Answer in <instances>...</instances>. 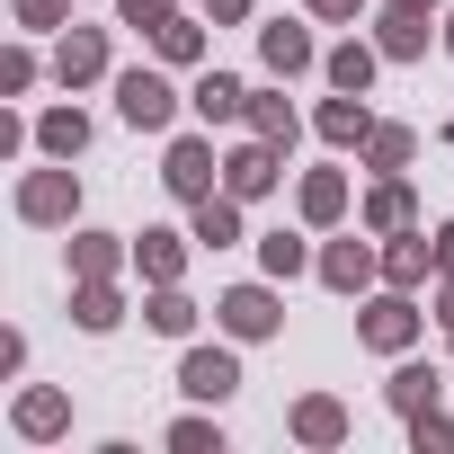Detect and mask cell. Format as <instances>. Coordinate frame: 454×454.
Masks as SVG:
<instances>
[{
	"label": "cell",
	"mask_w": 454,
	"mask_h": 454,
	"mask_svg": "<svg viewBox=\"0 0 454 454\" xmlns=\"http://www.w3.org/2000/svg\"><path fill=\"white\" fill-rule=\"evenodd\" d=\"M356 339H365L374 356H401V348L419 339V303H410L401 286H392V294H374V303H365V321H356Z\"/></svg>",
	"instance_id": "cell-6"
},
{
	"label": "cell",
	"mask_w": 454,
	"mask_h": 454,
	"mask_svg": "<svg viewBox=\"0 0 454 454\" xmlns=\"http://www.w3.org/2000/svg\"><path fill=\"white\" fill-rule=\"evenodd\" d=\"M286 427H294V436H303V445H348V410H339V401H330V392H303V401H294V419H286Z\"/></svg>",
	"instance_id": "cell-17"
},
{
	"label": "cell",
	"mask_w": 454,
	"mask_h": 454,
	"mask_svg": "<svg viewBox=\"0 0 454 454\" xmlns=\"http://www.w3.org/2000/svg\"><path fill=\"white\" fill-rule=\"evenodd\" d=\"M427 268H436V241H419V232H392V250H383V277L410 294V286H427Z\"/></svg>",
	"instance_id": "cell-21"
},
{
	"label": "cell",
	"mask_w": 454,
	"mask_h": 454,
	"mask_svg": "<svg viewBox=\"0 0 454 454\" xmlns=\"http://www.w3.org/2000/svg\"><path fill=\"white\" fill-rule=\"evenodd\" d=\"M152 54H160V63H196V54H205V27H196V19H169V27L152 36Z\"/></svg>",
	"instance_id": "cell-30"
},
{
	"label": "cell",
	"mask_w": 454,
	"mask_h": 454,
	"mask_svg": "<svg viewBox=\"0 0 454 454\" xmlns=\"http://www.w3.org/2000/svg\"><path fill=\"white\" fill-rule=\"evenodd\" d=\"M178 392L223 410V401L241 392V356H232V348H187V356H178Z\"/></svg>",
	"instance_id": "cell-4"
},
{
	"label": "cell",
	"mask_w": 454,
	"mask_h": 454,
	"mask_svg": "<svg viewBox=\"0 0 454 454\" xmlns=\"http://www.w3.org/2000/svg\"><path fill=\"white\" fill-rule=\"evenodd\" d=\"M54 81H63V90L107 81V27H63V45H54Z\"/></svg>",
	"instance_id": "cell-8"
},
{
	"label": "cell",
	"mask_w": 454,
	"mask_h": 454,
	"mask_svg": "<svg viewBox=\"0 0 454 454\" xmlns=\"http://www.w3.org/2000/svg\"><path fill=\"white\" fill-rule=\"evenodd\" d=\"M116 116L134 125V134H169V116H178V90L160 81V72H116Z\"/></svg>",
	"instance_id": "cell-1"
},
{
	"label": "cell",
	"mask_w": 454,
	"mask_h": 454,
	"mask_svg": "<svg viewBox=\"0 0 454 454\" xmlns=\"http://www.w3.org/2000/svg\"><path fill=\"white\" fill-rule=\"evenodd\" d=\"M374 45H383V63H419L427 54V10H383L374 19Z\"/></svg>",
	"instance_id": "cell-15"
},
{
	"label": "cell",
	"mask_w": 454,
	"mask_h": 454,
	"mask_svg": "<svg viewBox=\"0 0 454 454\" xmlns=\"http://www.w3.org/2000/svg\"><path fill=\"white\" fill-rule=\"evenodd\" d=\"M10 427H19L27 445H54V436L72 427V401H63V392H19V410H10Z\"/></svg>",
	"instance_id": "cell-13"
},
{
	"label": "cell",
	"mask_w": 454,
	"mask_h": 454,
	"mask_svg": "<svg viewBox=\"0 0 454 454\" xmlns=\"http://www.w3.org/2000/svg\"><path fill=\"white\" fill-rule=\"evenodd\" d=\"M303 10H312V19H356L365 0H303Z\"/></svg>",
	"instance_id": "cell-37"
},
{
	"label": "cell",
	"mask_w": 454,
	"mask_h": 454,
	"mask_svg": "<svg viewBox=\"0 0 454 454\" xmlns=\"http://www.w3.org/2000/svg\"><path fill=\"white\" fill-rule=\"evenodd\" d=\"M160 187H169L178 205H205V196L223 187V160H214V143H205V134H178V143H169V160H160Z\"/></svg>",
	"instance_id": "cell-2"
},
{
	"label": "cell",
	"mask_w": 454,
	"mask_h": 454,
	"mask_svg": "<svg viewBox=\"0 0 454 454\" xmlns=\"http://www.w3.org/2000/svg\"><path fill=\"white\" fill-rule=\"evenodd\" d=\"M445 348H454V321H445Z\"/></svg>",
	"instance_id": "cell-42"
},
{
	"label": "cell",
	"mask_w": 454,
	"mask_h": 454,
	"mask_svg": "<svg viewBox=\"0 0 454 454\" xmlns=\"http://www.w3.org/2000/svg\"><path fill=\"white\" fill-rule=\"evenodd\" d=\"M187 232H196V250H232L241 241V196H205V205H187Z\"/></svg>",
	"instance_id": "cell-10"
},
{
	"label": "cell",
	"mask_w": 454,
	"mask_h": 454,
	"mask_svg": "<svg viewBox=\"0 0 454 454\" xmlns=\"http://www.w3.org/2000/svg\"><path fill=\"white\" fill-rule=\"evenodd\" d=\"M116 19H125V27H143V36H160V27L178 19V0H116Z\"/></svg>",
	"instance_id": "cell-31"
},
{
	"label": "cell",
	"mask_w": 454,
	"mask_h": 454,
	"mask_svg": "<svg viewBox=\"0 0 454 454\" xmlns=\"http://www.w3.org/2000/svg\"><path fill=\"white\" fill-rule=\"evenodd\" d=\"M312 125H321V143H339V152L356 143V152H365V134H374V107H365L356 90H339V98H321V116H312Z\"/></svg>",
	"instance_id": "cell-12"
},
{
	"label": "cell",
	"mask_w": 454,
	"mask_h": 454,
	"mask_svg": "<svg viewBox=\"0 0 454 454\" xmlns=\"http://www.w3.org/2000/svg\"><path fill=\"white\" fill-rule=\"evenodd\" d=\"M169 445H178V454H223V427H214V419H178Z\"/></svg>",
	"instance_id": "cell-32"
},
{
	"label": "cell",
	"mask_w": 454,
	"mask_h": 454,
	"mask_svg": "<svg viewBox=\"0 0 454 454\" xmlns=\"http://www.w3.org/2000/svg\"><path fill=\"white\" fill-rule=\"evenodd\" d=\"M259 268H268V277H303V268H321V259H312L294 232H268V241H259Z\"/></svg>",
	"instance_id": "cell-28"
},
{
	"label": "cell",
	"mask_w": 454,
	"mask_h": 454,
	"mask_svg": "<svg viewBox=\"0 0 454 454\" xmlns=\"http://www.w3.org/2000/svg\"><path fill=\"white\" fill-rule=\"evenodd\" d=\"M436 321H454V277H445V294H436Z\"/></svg>",
	"instance_id": "cell-39"
},
{
	"label": "cell",
	"mask_w": 454,
	"mask_h": 454,
	"mask_svg": "<svg viewBox=\"0 0 454 454\" xmlns=\"http://www.w3.org/2000/svg\"><path fill=\"white\" fill-rule=\"evenodd\" d=\"M374 63H383V45H356V36H348L321 72H330V90H356V98H365V90H374Z\"/></svg>",
	"instance_id": "cell-22"
},
{
	"label": "cell",
	"mask_w": 454,
	"mask_h": 454,
	"mask_svg": "<svg viewBox=\"0 0 454 454\" xmlns=\"http://www.w3.org/2000/svg\"><path fill=\"white\" fill-rule=\"evenodd\" d=\"M410 160H419V134H410V125H374V134H365V169H383V178H401Z\"/></svg>",
	"instance_id": "cell-23"
},
{
	"label": "cell",
	"mask_w": 454,
	"mask_h": 454,
	"mask_svg": "<svg viewBox=\"0 0 454 454\" xmlns=\"http://www.w3.org/2000/svg\"><path fill=\"white\" fill-rule=\"evenodd\" d=\"M374 277H383V250H374V241L348 232V241L321 250V286H330V294H356V286H374Z\"/></svg>",
	"instance_id": "cell-9"
},
{
	"label": "cell",
	"mask_w": 454,
	"mask_h": 454,
	"mask_svg": "<svg viewBox=\"0 0 454 454\" xmlns=\"http://www.w3.org/2000/svg\"><path fill=\"white\" fill-rule=\"evenodd\" d=\"M436 392H445V383H436V365H401V374H392V410H401V419H410V410H427Z\"/></svg>",
	"instance_id": "cell-29"
},
{
	"label": "cell",
	"mask_w": 454,
	"mask_h": 454,
	"mask_svg": "<svg viewBox=\"0 0 454 454\" xmlns=\"http://www.w3.org/2000/svg\"><path fill=\"white\" fill-rule=\"evenodd\" d=\"M27 81H36V54H27V45H10V54H0V98H19Z\"/></svg>",
	"instance_id": "cell-34"
},
{
	"label": "cell",
	"mask_w": 454,
	"mask_h": 454,
	"mask_svg": "<svg viewBox=\"0 0 454 454\" xmlns=\"http://www.w3.org/2000/svg\"><path fill=\"white\" fill-rule=\"evenodd\" d=\"M250 134H268V143H286V152H294V107H286L277 90H250Z\"/></svg>",
	"instance_id": "cell-27"
},
{
	"label": "cell",
	"mask_w": 454,
	"mask_h": 454,
	"mask_svg": "<svg viewBox=\"0 0 454 454\" xmlns=\"http://www.w3.org/2000/svg\"><path fill=\"white\" fill-rule=\"evenodd\" d=\"M36 152L81 160V152H90V116H81V107H45V116H36Z\"/></svg>",
	"instance_id": "cell-19"
},
{
	"label": "cell",
	"mask_w": 454,
	"mask_h": 454,
	"mask_svg": "<svg viewBox=\"0 0 454 454\" xmlns=\"http://www.w3.org/2000/svg\"><path fill=\"white\" fill-rule=\"evenodd\" d=\"M410 445H454V419L427 401V410H410Z\"/></svg>",
	"instance_id": "cell-33"
},
{
	"label": "cell",
	"mask_w": 454,
	"mask_h": 454,
	"mask_svg": "<svg viewBox=\"0 0 454 454\" xmlns=\"http://www.w3.org/2000/svg\"><path fill=\"white\" fill-rule=\"evenodd\" d=\"M277 178H286V143H268V134H250L241 152H223V196L259 205V196H268Z\"/></svg>",
	"instance_id": "cell-3"
},
{
	"label": "cell",
	"mask_w": 454,
	"mask_h": 454,
	"mask_svg": "<svg viewBox=\"0 0 454 454\" xmlns=\"http://www.w3.org/2000/svg\"><path fill=\"white\" fill-rule=\"evenodd\" d=\"M392 10H427V19H436V10H445V0H392Z\"/></svg>",
	"instance_id": "cell-40"
},
{
	"label": "cell",
	"mask_w": 454,
	"mask_h": 454,
	"mask_svg": "<svg viewBox=\"0 0 454 454\" xmlns=\"http://www.w3.org/2000/svg\"><path fill=\"white\" fill-rule=\"evenodd\" d=\"M143 321H152L160 339H196V303H187L178 286H152V303H143Z\"/></svg>",
	"instance_id": "cell-26"
},
{
	"label": "cell",
	"mask_w": 454,
	"mask_h": 454,
	"mask_svg": "<svg viewBox=\"0 0 454 454\" xmlns=\"http://www.w3.org/2000/svg\"><path fill=\"white\" fill-rule=\"evenodd\" d=\"M81 214V178L72 169H27L19 178V223H72Z\"/></svg>",
	"instance_id": "cell-5"
},
{
	"label": "cell",
	"mask_w": 454,
	"mask_h": 454,
	"mask_svg": "<svg viewBox=\"0 0 454 454\" xmlns=\"http://www.w3.org/2000/svg\"><path fill=\"white\" fill-rule=\"evenodd\" d=\"M19 27H72V0H19Z\"/></svg>",
	"instance_id": "cell-35"
},
{
	"label": "cell",
	"mask_w": 454,
	"mask_h": 454,
	"mask_svg": "<svg viewBox=\"0 0 454 454\" xmlns=\"http://www.w3.org/2000/svg\"><path fill=\"white\" fill-rule=\"evenodd\" d=\"M436 277H454V223H436Z\"/></svg>",
	"instance_id": "cell-38"
},
{
	"label": "cell",
	"mask_w": 454,
	"mask_h": 454,
	"mask_svg": "<svg viewBox=\"0 0 454 454\" xmlns=\"http://www.w3.org/2000/svg\"><path fill=\"white\" fill-rule=\"evenodd\" d=\"M214 321L232 330V339H277V330H286V312H277V294H268V286H232V294L214 303Z\"/></svg>",
	"instance_id": "cell-7"
},
{
	"label": "cell",
	"mask_w": 454,
	"mask_h": 454,
	"mask_svg": "<svg viewBox=\"0 0 454 454\" xmlns=\"http://www.w3.org/2000/svg\"><path fill=\"white\" fill-rule=\"evenodd\" d=\"M187 241H196V232H143V241H134V268H143L152 286H178V277H187Z\"/></svg>",
	"instance_id": "cell-16"
},
{
	"label": "cell",
	"mask_w": 454,
	"mask_h": 454,
	"mask_svg": "<svg viewBox=\"0 0 454 454\" xmlns=\"http://www.w3.org/2000/svg\"><path fill=\"white\" fill-rule=\"evenodd\" d=\"M294 205H303V223H312V232H330V223L348 214V178H339V169H312V178L294 187Z\"/></svg>",
	"instance_id": "cell-18"
},
{
	"label": "cell",
	"mask_w": 454,
	"mask_h": 454,
	"mask_svg": "<svg viewBox=\"0 0 454 454\" xmlns=\"http://www.w3.org/2000/svg\"><path fill=\"white\" fill-rule=\"evenodd\" d=\"M72 321H81L90 339H107V330L125 321V294H116L107 277H81V294H72Z\"/></svg>",
	"instance_id": "cell-20"
},
{
	"label": "cell",
	"mask_w": 454,
	"mask_h": 454,
	"mask_svg": "<svg viewBox=\"0 0 454 454\" xmlns=\"http://www.w3.org/2000/svg\"><path fill=\"white\" fill-rule=\"evenodd\" d=\"M445 54H454V0H445Z\"/></svg>",
	"instance_id": "cell-41"
},
{
	"label": "cell",
	"mask_w": 454,
	"mask_h": 454,
	"mask_svg": "<svg viewBox=\"0 0 454 454\" xmlns=\"http://www.w3.org/2000/svg\"><path fill=\"white\" fill-rule=\"evenodd\" d=\"M410 214H419V205H410V187H401V178H383V187L365 196V232H383V241H392V232H410Z\"/></svg>",
	"instance_id": "cell-25"
},
{
	"label": "cell",
	"mask_w": 454,
	"mask_h": 454,
	"mask_svg": "<svg viewBox=\"0 0 454 454\" xmlns=\"http://www.w3.org/2000/svg\"><path fill=\"white\" fill-rule=\"evenodd\" d=\"M187 107H196L205 125H241V116H250V90H241L232 72H205V81L187 90Z\"/></svg>",
	"instance_id": "cell-14"
},
{
	"label": "cell",
	"mask_w": 454,
	"mask_h": 454,
	"mask_svg": "<svg viewBox=\"0 0 454 454\" xmlns=\"http://www.w3.org/2000/svg\"><path fill=\"white\" fill-rule=\"evenodd\" d=\"M259 63H268L277 81H294V72H312L321 54H312V36H303L294 19H277V27H259Z\"/></svg>",
	"instance_id": "cell-11"
},
{
	"label": "cell",
	"mask_w": 454,
	"mask_h": 454,
	"mask_svg": "<svg viewBox=\"0 0 454 454\" xmlns=\"http://www.w3.org/2000/svg\"><path fill=\"white\" fill-rule=\"evenodd\" d=\"M134 250L116 241V232H72V277H116Z\"/></svg>",
	"instance_id": "cell-24"
},
{
	"label": "cell",
	"mask_w": 454,
	"mask_h": 454,
	"mask_svg": "<svg viewBox=\"0 0 454 454\" xmlns=\"http://www.w3.org/2000/svg\"><path fill=\"white\" fill-rule=\"evenodd\" d=\"M205 19H214V27H241V19H250V0H205Z\"/></svg>",
	"instance_id": "cell-36"
}]
</instances>
